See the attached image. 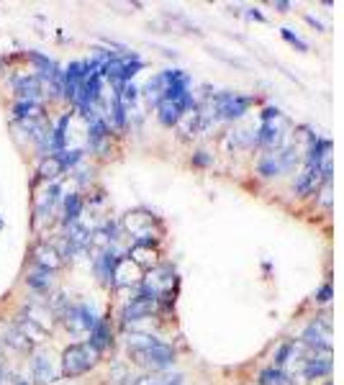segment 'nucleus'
I'll return each instance as SVG.
<instances>
[{"label":"nucleus","instance_id":"obj_12","mask_svg":"<svg viewBox=\"0 0 344 385\" xmlns=\"http://www.w3.org/2000/svg\"><path fill=\"white\" fill-rule=\"evenodd\" d=\"M59 211H62V224L69 227V224H77L80 216H83V195L77 192H69L59 201Z\"/></svg>","mask_w":344,"mask_h":385},{"label":"nucleus","instance_id":"obj_31","mask_svg":"<svg viewBox=\"0 0 344 385\" xmlns=\"http://www.w3.org/2000/svg\"><path fill=\"white\" fill-rule=\"evenodd\" d=\"M16 385H31V383H26V380H18V383Z\"/></svg>","mask_w":344,"mask_h":385},{"label":"nucleus","instance_id":"obj_7","mask_svg":"<svg viewBox=\"0 0 344 385\" xmlns=\"http://www.w3.org/2000/svg\"><path fill=\"white\" fill-rule=\"evenodd\" d=\"M62 321H65V327L72 331V334H83L88 331L90 334L92 327H95V311L90 306H85V303H75V306H67V309L62 311Z\"/></svg>","mask_w":344,"mask_h":385},{"label":"nucleus","instance_id":"obj_10","mask_svg":"<svg viewBox=\"0 0 344 385\" xmlns=\"http://www.w3.org/2000/svg\"><path fill=\"white\" fill-rule=\"evenodd\" d=\"M31 257H34V265L42 270H49V272H57L59 268H62V257H59V252L54 244L49 242H42L36 244L34 249H31Z\"/></svg>","mask_w":344,"mask_h":385},{"label":"nucleus","instance_id":"obj_2","mask_svg":"<svg viewBox=\"0 0 344 385\" xmlns=\"http://www.w3.org/2000/svg\"><path fill=\"white\" fill-rule=\"evenodd\" d=\"M98 352L92 350L88 342H75L65 347L62 352V360H59V372L65 377H80L98 362Z\"/></svg>","mask_w":344,"mask_h":385},{"label":"nucleus","instance_id":"obj_5","mask_svg":"<svg viewBox=\"0 0 344 385\" xmlns=\"http://www.w3.org/2000/svg\"><path fill=\"white\" fill-rule=\"evenodd\" d=\"M283 126H286V118L280 116V110L268 108L262 113V126L257 136L252 139V144L254 147H275L280 142V136H283Z\"/></svg>","mask_w":344,"mask_h":385},{"label":"nucleus","instance_id":"obj_24","mask_svg":"<svg viewBox=\"0 0 344 385\" xmlns=\"http://www.w3.org/2000/svg\"><path fill=\"white\" fill-rule=\"evenodd\" d=\"M54 157L59 159L62 170H67V167H72V165H77V162L83 159V149H65V151H59V154H54Z\"/></svg>","mask_w":344,"mask_h":385},{"label":"nucleus","instance_id":"obj_8","mask_svg":"<svg viewBox=\"0 0 344 385\" xmlns=\"http://www.w3.org/2000/svg\"><path fill=\"white\" fill-rule=\"evenodd\" d=\"M16 101H44V83L39 75H24L13 80Z\"/></svg>","mask_w":344,"mask_h":385},{"label":"nucleus","instance_id":"obj_1","mask_svg":"<svg viewBox=\"0 0 344 385\" xmlns=\"http://www.w3.org/2000/svg\"><path fill=\"white\" fill-rule=\"evenodd\" d=\"M129 352L139 365L151 370H165L175 362V350L170 344L154 339V336H131Z\"/></svg>","mask_w":344,"mask_h":385},{"label":"nucleus","instance_id":"obj_28","mask_svg":"<svg viewBox=\"0 0 344 385\" xmlns=\"http://www.w3.org/2000/svg\"><path fill=\"white\" fill-rule=\"evenodd\" d=\"M211 157L206 154V151H195V157H193V165H198V167H203V165H208Z\"/></svg>","mask_w":344,"mask_h":385},{"label":"nucleus","instance_id":"obj_6","mask_svg":"<svg viewBox=\"0 0 344 385\" xmlns=\"http://www.w3.org/2000/svg\"><path fill=\"white\" fill-rule=\"evenodd\" d=\"M301 342L306 344V347H313L316 352L331 350V318H329L327 313L313 318L309 327H306V331H303Z\"/></svg>","mask_w":344,"mask_h":385},{"label":"nucleus","instance_id":"obj_11","mask_svg":"<svg viewBox=\"0 0 344 385\" xmlns=\"http://www.w3.org/2000/svg\"><path fill=\"white\" fill-rule=\"evenodd\" d=\"M118 257L113 249H103L98 257H95V275H98V283L101 285H113V272H116V265H118Z\"/></svg>","mask_w":344,"mask_h":385},{"label":"nucleus","instance_id":"obj_22","mask_svg":"<svg viewBox=\"0 0 344 385\" xmlns=\"http://www.w3.org/2000/svg\"><path fill=\"white\" fill-rule=\"evenodd\" d=\"M290 377L283 372L280 368H268L260 372V385H288Z\"/></svg>","mask_w":344,"mask_h":385},{"label":"nucleus","instance_id":"obj_9","mask_svg":"<svg viewBox=\"0 0 344 385\" xmlns=\"http://www.w3.org/2000/svg\"><path fill=\"white\" fill-rule=\"evenodd\" d=\"M157 306H160L157 301H151V298H147V295L136 293V298H131V301L126 303V309L121 311V318H124L126 324H134V321L149 318L151 313L157 311Z\"/></svg>","mask_w":344,"mask_h":385},{"label":"nucleus","instance_id":"obj_18","mask_svg":"<svg viewBox=\"0 0 344 385\" xmlns=\"http://www.w3.org/2000/svg\"><path fill=\"white\" fill-rule=\"evenodd\" d=\"M329 370H331V357H329V352H324V354H313L311 360H306V370H303V377H309V380H313V377H321V375H329Z\"/></svg>","mask_w":344,"mask_h":385},{"label":"nucleus","instance_id":"obj_23","mask_svg":"<svg viewBox=\"0 0 344 385\" xmlns=\"http://www.w3.org/2000/svg\"><path fill=\"white\" fill-rule=\"evenodd\" d=\"M134 385H180V375H149V377H139Z\"/></svg>","mask_w":344,"mask_h":385},{"label":"nucleus","instance_id":"obj_14","mask_svg":"<svg viewBox=\"0 0 344 385\" xmlns=\"http://www.w3.org/2000/svg\"><path fill=\"white\" fill-rule=\"evenodd\" d=\"M26 285L34 290V293L44 295L51 290V285H54V272H49V270H42V268H31L28 270V275H26Z\"/></svg>","mask_w":344,"mask_h":385},{"label":"nucleus","instance_id":"obj_16","mask_svg":"<svg viewBox=\"0 0 344 385\" xmlns=\"http://www.w3.org/2000/svg\"><path fill=\"white\" fill-rule=\"evenodd\" d=\"M31 372H34V380H39V383H54V377H57V370H54V362H51L49 354H36L31 360Z\"/></svg>","mask_w":344,"mask_h":385},{"label":"nucleus","instance_id":"obj_19","mask_svg":"<svg viewBox=\"0 0 344 385\" xmlns=\"http://www.w3.org/2000/svg\"><path fill=\"white\" fill-rule=\"evenodd\" d=\"M62 172H65V170H62V165H59V159L54 157V154H44L42 162H39V167H36V175L42 177V180H49V183H54Z\"/></svg>","mask_w":344,"mask_h":385},{"label":"nucleus","instance_id":"obj_3","mask_svg":"<svg viewBox=\"0 0 344 385\" xmlns=\"http://www.w3.org/2000/svg\"><path fill=\"white\" fill-rule=\"evenodd\" d=\"M139 69H142V59L136 54H108V59L103 62V75L116 88L126 85Z\"/></svg>","mask_w":344,"mask_h":385},{"label":"nucleus","instance_id":"obj_13","mask_svg":"<svg viewBox=\"0 0 344 385\" xmlns=\"http://www.w3.org/2000/svg\"><path fill=\"white\" fill-rule=\"evenodd\" d=\"M10 113H13V118H16L18 124H24V121H39V118H44V103L16 101L13 108H10Z\"/></svg>","mask_w":344,"mask_h":385},{"label":"nucleus","instance_id":"obj_4","mask_svg":"<svg viewBox=\"0 0 344 385\" xmlns=\"http://www.w3.org/2000/svg\"><path fill=\"white\" fill-rule=\"evenodd\" d=\"M211 106H213L216 118H239L252 106V98L236 95V92H218L216 98H211Z\"/></svg>","mask_w":344,"mask_h":385},{"label":"nucleus","instance_id":"obj_26","mask_svg":"<svg viewBox=\"0 0 344 385\" xmlns=\"http://www.w3.org/2000/svg\"><path fill=\"white\" fill-rule=\"evenodd\" d=\"M321 206H324V208H331V180H327V183H324V188H321Z\"/></svg>","mask_w":344,"mask_h":385},{"label":"nucleus","instance_id":"obj_25","mask_svg":"<svg viewBox=\"0 0 344 385\" xmlns=\"http://www.w3.org/2000/svg\"><path fill=\"white\" fill-rule=\"evenodd\" d=\"M283 39H286V42H290L293 47H298L301 51H309V44L303 42L301 36H295L293 31H290V28H283Z\"/></svg>","mask_w":344,"mask_h":385},{"label":"nucleus","instance_id":"obj_27","mask_svg":"<svg viewBox=\"0 0 344 385\" xmlns=\"http://www.w3.org/2000/svg\"><path fill=\"white\" fill-rule=\"evenodd\" d=\"M329 298H331V285H324L319 293H316V301H319V303H329Z\"/></svg>","mask_w":344,"mask_h":385},{"label":"nucleus","instance_id":"obj_20","mask_svg":"<svg viewBox=\"0 0 344 385\" xmlns=\"http://www.w3.org/2000/svg\"><path fill=\"white\" fill-rule=\"evenodd\" d=\"M6 344L13 347V350H18V352H31L34 350V342H31V339H28V336H26L18 327L6 329Z\"/></svg>","mask_w":344,"mask_h":385},{"label":"nucleus","instance_id":"obj_21","mask_svg":"<svg viewBox=\"0 0 344 385\" xmlns=\"http://www.w3.org/2000/svg\"><path fill=\"white\" fill-rule=\"evenodd\" d=\"M129 260L134 262V265H139V268H151L154 262H157V252L151 249V247H136L131 249V257Z\"/></svg>","mask_w":344,"mask_h":385},{"label":"nucleus","instance_id":"obj_29","mask_svg":"<svg viewBox=\"0 0 344 385\" xmlns=\"http://www.w3.org/2000/svg\"><path fill=\"white\" fill-rule=\"evenodd\" d=\"M306 21H309L311 26H316V28H324V24H321L319 18H313V16H306Z\"/></svg>","mask_w":344,"mask_h":385},{"label":"nucleus","instance_id":"obj_30","mask_svg":"<svg viewBox=\"0 0 344 385\" xmlns=\"http://www.w3.org/2000/svg\"><path fill=\"white\" fill-rule=\"evenodd\" d=\"M3 375H6V370H3V365H0V385H3Z\"/></svg>","mask_w":344,"mask_h":385},{"label":"nucleus","instance_id":"obj_17","mask_svg":"<svg viewBox=\"0 0 344 385\" xmlns=\"http://www.w3.org/2000/svg\"><path fill=\"white\" fill-rule=\"evenodd\" d=\"M65 239H67V244L72 247L75 252H80V249H88L90 247V242H92V236H90V231L77 221V224H69L67 227V234H65Z\"/></svg>","mask_w":344,"mask_h":385},{"label":"nucleus","instance_id":"obj_15","mask_svg":"<svg viewBox=\"0 0 344 385\" xmlns=\"http://www.w3.org/2000/svg\"><path fill=\"white\" fill-rule=\"evenodd\" d=\"M88 344H90L98 354L106 352L110 344H113V334H110V327L106 318H98V321H95V327H92V331H90V342Z\"/></svg>","mask_w":344,"mask_h":385}]
</instances>
